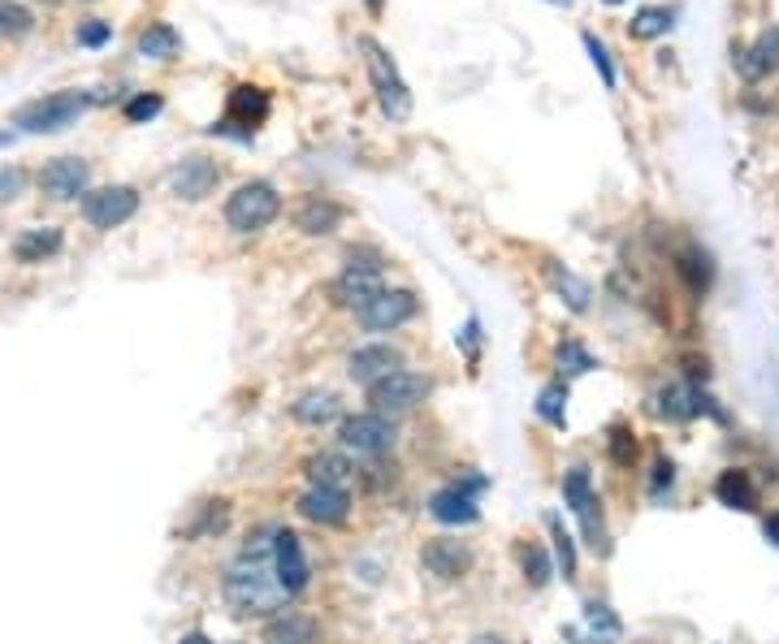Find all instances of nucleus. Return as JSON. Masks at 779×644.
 <instances>
[{
  "mask_svg": "<svg viewBox=\"0 0 779 644\" xmlns=\"http://www.w3.org/2000/svg\"><path fill=\"white\" fill-rule=\"evenodd\" d=\"M221 593L230 601L234 614H252V619H264L273 610L286 605V589L273 571V541L269 546H248L239 562H230L225 580H221Z\"/></svg>",
  "mask_w": 779,
  "mask_h": 644,
  "instance_id": "obj_1",
  "label": "nucleus"
},
{
  "mask_svg": "<svg viewBox=\"0 0 779 644\" xmlns=\"http://www.w3.org/2000/svg\"><path fill=\"white\" fill-rule=\"evenodd\" d=\"M356 49L364 52V70H368V83H372V92H377L381 113H386L390 122H408V113H412V92H408L399 65L390 61V52L381 49L372 35H360Z\"/></svg>",
  "mask_w": 779,
  "mask_h": 644,
  "instance_id": "obj_2",
  "label": "nucleus"
},
{
  "mask_svg": "<svg viewBox=\"0 0 779 644\" xmlns=\"http://www.w3.org/2000/svg\"><path fill=\"white\" fill-rule=\"evenodd\" d=\"M87 104H92V99L78 96V92H56V96L22 104V108L13 113V126H22V130H31V135H56V130H70V126L87 113Z\"/></svg>",
  "mask_w": 779,
  "mask_h": 644,
  "instance_id": "obj_3",
  "label": "nucleus"
},
{
  "mask_svg": "<svg viewBox=\"0 0 779 644\" xmlns=\"http://www.w3.org/2000/svg\"><path fill=\"white\" fill-rule=\"evenodd\" d=\"M282 212V196L269 182H243L234 196L225 199V221L239 234H256L264 225H273Z\"/></svg>",
  "mask_w": 779,
  "mask_h": 644,
  "instance_id": "obj_4",
  "label": "nucleus"
},
{
  "mask_svg": "<svg viewBox=\"0 0 779 644\" xmlns=\"http://www.w3.org/2000/svg\"><path fill=\"white\" fill-rule=\"evenodd\" d=\"M429 390H433L429 377L399 368V372H390V377H381V381L368 386V402H372L377 415H403V411L420 407L429 398Z\"/></svg>",
  "mask_w": 779,
  "mask_h": 644,
  "instance_id": "obj_5",
  "label": "nucleus"
},
{
  "mask_svg": "<svg viewBox=\"0 0 779 644\" xmlns=\"http://www.w3.org/2000/svg\"><path fill=\"white\" fill-rule=\"evenodd\" d=\"M135 212H139V191L135 187H101V191H92V196L83 199V217L96 230H117Z\"/></svg>",
  "mask_w": 779,
  "mask_h": 644,
  "instance_id": "obj_6",
  "label": "nucleus"
},
{
  "mask_svg": "<svg viewBox=\"0 0 779 644\" xmlns=\"http://www.w3.org/2000/svg\"><path fill=\"white\" fill-rule=\"evenodd\" d=\"M343 446L377 458V454H386V450L394 446V424L386 415H377V411L351 415V420H343Z\"/></svg>",
  "mask_w": 779,
  "mask_h": 644,
  "instance_id": "obj_7",
  "label": "nucleus"
},
{
  "mask_svg": "<svg viewBox=\"0 0 779 644\" xmlns=\"http://www.w3.org/2000/svg\"><path fill=\"white\" fill-rule=\"evenodd\" d=\"M273 571H277V580H282V589L295 597L308 589L312 571H308V558H304V546H299V537L295 532H286V528H277L273 532Z\"/></svg>",
  "mask_w": 779,
  "mask_h": 644,
  "instance_id": "obj_8",
  "label": "nucleus"
},
{
  "mask_svg": "<svg viewBox=\"0 0 779 644\" xmlns=\"http://www.w3.org/2000/svg\"><path fill=\"white\" fill-rule=\"evenodd\" d=\"M415 316V295L412 291H381L368 307L360 312V325L372 334H390L399 325H408Z\"/></svg>",
  "mask_w": 779,
  "mask_h": 644,
  "instance_id": "obj_9",
  "label": "nucleus"
},
{
  "mask_svg": "<svg viewBox=\"0 0 779 644\" xmlns=\"http://www.w3.org/2000/svg\"><path fill=\"white\" fill-rule=\"evenodd\" d=\"M87 178H92L87 160H78V156H61V160H52L49 169L40 173V187H44V196L49 199H74V196L87 191Z\"/></svg>",
  "mask_w": 779,
  "mask_h": 644,
  "instance_id": "obj_10",
  "label": "nucleus"
},
{
  "mask_svg": "<svg viewBox=\"0 0 779 644\" xmlns=\"http://www.w3.org/2000/svg\"><path fill=\"white\" fill-rule=\"evenodd\" d=\"M217 178H221L217 160H208V156H187V160L173 169L169 187H173V196H178V199H191V203H196V199L212 196Z\"/></svg>",
  "mask_w": 779,
  "mask_h": 644,
  "instance_id": "obj_11",
  "label": "nucleus"
},
{
  "mask_svg": "<svg viewBox=\"0 0 779 644\" xmlns=\"http://www.w3.org/2000/svg\"><path fill=\"white\" fill-rule=\"evenodd\" d=\"M399 368H403V355L394 347H386V342L351 350V359H347V372H351V381H360V386H372V381H381V377H390V372H399Z\"/></svg>",
  "mask_w": 779,
  "mask_h": 644,
  "instance_id": "obj_12",
  "label": "nucleus"
},
{
  "mask_svg": "<svg viewBox=\"0 0 779 644\" xmlns=\"http://www.w3.org/2000/svg\"><path fill=\"white\" fill-rule=\"evenodd\" d=\"M299 515L312 519V524L334 528V524H343L351 515V497H347V489H320V485H312L308 494L299 497Z\"/></svg>",
  "mask_w": 779,
  "mask_h": 644,
  "instance_id": "obj_13",
  "label": "nucleus"
},
{
  "mask_svg": "<svg viewBox=\"0 0 779 644\" xmlns=\"http://www.w3.org/2000/svg\"><path fill=\"white\" fill-rule=\"evenodd\" d=\"M381 291H386V286H381V273H377V268H356V264H347L343 277H338V286H334L338 303H343V307H356V312H364Z\"/></svg>",
  "mask_w": 779,
  "mask_h": 644,
  "instance_id": "obj_14",
  "label": "nucleus"
},
{
  "mask_svg": "<svg viewBox=\"0 0 779 644\" xmlns=\"http://www.w3.org/2000/svg\"><path fill=\"white\" fill-rule=\"evenodd\" d=\"M424 571L438 576V580H464L467 567H472V553H467L460 541H429L424 553H420Z\"/></svg>",
  "mask_w": 779,
  "mask_h": 644,
  "instance_id": "obj_15",
  "label": "nucleus"
},
{
  "mask_svg": "<svg viewBox=\"0 0 779 644\" xmlns=\"http://www.w3.org/2000/svg\"><path fill=\"white\" fill-rule=\"evenodd\" d=\"M564 502H568L571 510L585 519V532H589V537H598L602 515L593 510V506H598V497H593V485H589V472H585V467H571L568 476H564Z\"/></svg>",
  "mask_w": 779,
  "mask_h": 644,
  "instance_id": "obj_16",
  "label": "nucleus"
},
{
  "mask_svg": "<svg viewBox=\"0 0 779 644\" xmlns=\"http://www.w3.org/2000/svg\"><path fill=\"white\" fill-rule=\"evenodd\" d=\"M429 510H433V519L438 524H476V497L467 494L464 485H451V489H438L433 502H429Z\"/></svg>",
  "mask_w": 779,
  "mask_h": 644,
  "instance_id": "obj_17",
  "label": "nucleus"
},
{
  "mask_svg": "<svg viewBox=\"0 0 779 644\" xmlns=\"http://www.w3.org/2000/svg\"><path fill=\"white\" fill-rule=\"evenodd\" d=\"M269 117V96L260 92V87H234V96H230V113H225V126H248V130H256L260 122Z\"/></svg>",
  "mask_w": 779,
  "mask_h": 644,
  "instance_id": "obj_18",
  "label": "nucleus"
},
{
  "mask_svg": "<svg viewBox=\"0 0 779 644\" xmlns=\"http://www.w3.org/2000/svg\"><path fill=\"white\" fill-rule=\"evenodd\" d=\"M338 221H343V208H338L334 199H320V196L304 199L299 212H295V225H299L304 234H329V230H338Z\"/></svg>",
  "mask_w": 779,
  "mask_h": 644,
  "instance_id": "obj_19",
  "label": "nucleus"
},
{
  "mask_svg": "<svg viewBox=\"0 0 779 644\" xmlns=\"http://www.w3.org/2000/svg\"><path fill=\"white\" fill-rule=\"evenodd\" d=\"M264 641L269 644H316V619L308 614H282L264 627Z\"/></svg>",
  "mask_w": 779,
  "mask_h": 644,
  "instance_id": "obj_20",
  "label": "nucleus"
},
{
  "mask_svg": "<svg viewBox=\"0 0 779 644\" xmlns=\"http://www.w3.org/2000/svg\"><path fill=\"white\" fill-rule=\"evenodd\" d=\"M715 497L731 506V510H754L758 506V489H754V481H749V472H724L719 481H715Z\"/></svg>",
  "mask_w": 779,
  "mask_h": 644,
  "instance_id": "obj_21",
  "label": "nucleus"
},
{
  "mask_svg": "<svg viewBox=\"0 0 779 644\" xmlns=\"http://www.w3.org/2000/svg\"><path fill=\"white\" fill-rule=\"evenodd\" d=\"M308 481L320 489H347L351 481V463L343 454H312L308 458Z\"/></svg>",
  "mask_w": 779,
  "mask_h": 644,
  "instance_id": "obj_22",
  "label": "nucleus"
},
{
  "mask_svg": "<svg viewBox=\"0 0 779 644\" xmlns=\"http://www.w3.org/2000/svg\"><path fill=\"white\" fill-rule=\"evenodd\" d=\"M736 65H740V74L745 78H762V74H771L779 65V31L776 35H762L754 49H745L736 56Z\"/></svg>",
  "mask_w": 779,
  "mask_h": 644,
  "instance_id": "obj_23",
  "label": "nucleus"
},
{
  "mask_svg": "<svg viewBox=\"0 0 779 644\" xmlns=\"http://www.w3.org/2000/svg\"><path fill=\"white\" fill-rule=\"evenodd\" d=\"M178 49H182V40H178V31L165 27V22H152V27L135 40V52L148 56V61H169V56H178Z\"/></svg>",
  "mask_w": 779,
  "mask_h": 644,
  "instance_id": "obj_24",
  "label": "nucleus"
},
{
  "mask_svg": "<svg viewBox=\"0 0 779 644\" xmlns=\"http://www.w3.org/2000/svg\"><path fill=\"white\" fill-rule=\"evenodd\" d=\"M675 22L672 9H663V4H645L632 22H628V31H632V40H659V35H667Z\"/></svg>",
  "mask_w": 779,
  "mask_h": 644,
  "instance_id": "obj_25",
  "label": "nucleus"
},
{
  "mask_svg": "<svg viewBox=\"0 0 779 644\" xmlns=\"http://www.w3.org/2000/svg\"><path fill=\"white\" fill-rule=\"evenodd\" d=\"M546 277H550V286H555L559 295L568 298V307H571V312H585V307H589V286H585V282H580L576 273H568V268H559V264L550 260V264H546Z\"/></svg>",
  "mask_w": 779,
  "mask_h": 644,
  "instance_id": "obj_26",
  "label": "nucleus"
},
{
  "mask_svg": "<svg viewBox=\"0 0 779 644\" xmlns=\"http://www.w3.org/2000/svg\"><path fill=\"white\" fill-rule=\"evenodd\" d=\"M295 420L308 424V429H320L329 420H338V398L334 394H308L295 402Z\"/></svg>",
  "mask_w": 779,
  "mask_h": 644,
  "instance_id": "obj_27",
  "label": "nucleus"
},
{
  "mask_svg": "<svg viewBox=\"0 0 779 644\" xmlns=\"http://www.w3.org/2000/svg\"><path fill=\"white\" fill-rule=\"evenodd\" d=\"M585 627H589V644H615L620 641V619H615L607 605H598V601H589V605H585Z\"/></svg>",
  "mask_w": 779,
  "mask_h": 644,
  "instance_id": "obj_28",
  "label": "nucleus"
},
{
  "mask_svg": "<svg viewBox=\"0 0 779 644\" xmlns=\"http://www.w3.org/2000/svg\"><path fill=\"white\" fill-rule=\"evenodd\" d=\"M702 407H706V398L697 394L693 386H672V390H663V415H672V420H693Z\"/></svg>",
  "mask_w": 779,
  "mask_h": 644,
  "instance_id": "obj_29",
  "label": "nucleus"
},
{
  "mask_svg": "<svg viewBox=\"0 0 779 644\" xmlns=\"http://www.w3.org/2000/svg\"><path fill=\"white\" fill-rule=\"evenodd\" d=\"M519 567H524V580H528L533 589H546V584H550V576H555V562H550V553H546L541 546L519 549Z\"/></svg>",
  "mask_w": 779,
  "mask_h": 644,
  "instance_id": "obj_30",
  "label": "nucleus"
},
{
  "mask_svg": "<svg viewBox=\"0 0 779 644\" xmlns=\"http://www.w3.org/2000/svg\"><path fill=\"white\" fill-rule=\"evenodd\" d=\"M18 260H44V255H52V251H61V234L56 230H31V234H22L18 239Z\"/></svg>",
  "mask_w": 779,
  "mask_h": 644,
  "instance_id": "obj_31",
  "label": "nucleus"
},
{
  "mask_svg": "<svg viewBox=\"0 0 779 644\" xmlns=\"http://www.w3.org/2000/svg\"><path fill=\"white\" fill-rule=\"evenodd\" d=\"M537 415H541L546 424L564 429V420H568V386H546V390L537 394Z\"/></svg>",
  "mask_w": 779,
  "mask_h": 644,
  "instance_id": "obj_32",
  "label": "nucleus"
},
{
  "mask_svg": "<svg viewBox=\"0 0 779 644\" xmlns=\"http://www.w3.org/2000/svg\"><path fill=\"white\" fill-rule=\"evenodd\" d=\"M35 27L31 9L18 4V0H0V35H27Z\"/></svg>",
  "mask_w": 779,
  "mask_h": 644,
  "instance_id": "obj_33",
  "label": "nucleus"
},
{
  "mask_svg": "<svg viewBox=\"0 0 779 644\" xmlns=\"http://www.w3.org/2000/svg\"><path fill=\"white\" fill-rule=\"evenodd\" d=\"M680 273L688 277V291H697V295L710 286V260L702 251H684L680 255Z\"/></svg>",
  "mask_w": 779,
  "mask_h": 644,
  "instance_id": "obj_34",
  "label": "nucleus"
},
{
  "mask_svg": "<svg viewBox=\"0 0 779 644\" xmlns=\"http://www.w3.org/2000/svg\"><path fill=\"white\" fill-rule=\"evenodd\" d=\"M585 52H589L593 70L602 74V87H607V92H615V65H611V52H607V44H602L598 35H585Z\"/></svg>",
  "mask_w": 779,
  "mask_h": 644,
  "instance_id": "obj_35",
  "label": "nucleus"
},
{
  "mask_svg": "<svg viewBox=\"0 0 779 644\" xmlns=\"http://www.w3.org/2000/svg\"><path fill=\"white\" fill-rule=\"evenodd\" d=\"M559 368L576 377V372H589V368H598V359H593L589 350L580 347V342H564V347H559Z\"/></svg>",
  "mask_w": 779,
  "mask_h": 644,
  "instance_id": "obj_36",
  "label": "nucleus"
},
{
  "mask_svg": "<svg viewBox=\"0 0 779 644\" xmlns=\"http://www.w3.org/2000/svg\"><path fill=\"white\" fill-rule=\"evenodd\" d=\"M550 532H555V558H559V567H564V580H571V576H576V546H571V537L564 532L559 519H550Z\"/></svg>",
  "mask_w": 779,
  "mask_h": 644,
  "instance_id": "obj_37",
  "label": "nucleus"
},
{
  "mask_svg": "<svg viewBox=\"0 0 779 644\" xmlns=\"http://www.w3.org/2000/svg\"><path fill=\"white\" fill-rule=\"evenodd\" d=\"M108 35H113L108 22H96V18H92V22H78V35H74V40H78L83 49H101V44H108Z\"/></svg>",
  "mask_w": 779,
  "mask_h": 644,
  "instance_id": "obj_38",
  "label": "nucleus"
},
{
  "mask_svg": "<svg viewBox=\"0 0 779 644\" xmlns=\"http://www.w3.org/2000/svg\"><path fill=\"white\" fill-rule=\"evenodd\" d=\"M165 104H160V96H135L130 104H126V117L130 122H148V117H156Z\"/></svg>",
  "mask_w": 779,
  "mask_h": 644,
  "instance_id": "obj_39",
  "label": "nucleus"
},
{
  "mask_svg": "<svg viewBox=\"0 0 779 644\" xmlns=\"http://www.w3.org/2000/svg\"><path fill=\"white\" fill-rule=\"evenodd\" d=\"M27 187V173L22 169H0V199H18Z\"/></svg>",
  "mask_w": 779,
  "mask_h": 644,
  "instance_id": "obj_40",
  "label": "nucleus"
},
{
  "mask_svg": "<svg viewBox=\"0 0 779 644\" xmlns=\"http://www.w3.org/2000/svg\"><path fill=\"white\" fill-rule=\"evenodd\" d=\"M611 454H615V463L628 467V463H632V454H636V442H632L623 429H615V433H611Z\"/></svg>",
  "mask_w": 779,
  "mask_h": 644,
  "instance_id": "obj_41",
  "label": "nucleus"
},
{
  "mask_svg": "<svg viewBox=\"0 0 779 644\" xmlns=\"http://www.w3.org/2000/svg\"><path fill=\"white\" fill-rule=\"evenodd\" d=\"M672 476H675V467L667 463V458H659L654 463V489H663V485H672Z\"/></svg>",
  "mask_w": 779,
  "mask_h": 644,
  "instance_id": "obj_42",
  "label": "nucleus"
},
{
  "mask_svg": "<svg viewBox=\"0 0 779 644\" xmlns=\"http://www.w3.org/2000/svg\"><path fill=\"white\" fill-rule=\"evenodd\" d=\"M767 541H776V546H779V515H771V519H767Z\"/></svg>",
  "mask_w": 779,
  "mask_h": 644,
  "instance_id": "obj_43",
  "label": "nucleus"
},
{
  "mask_svg": "<svg viewBox=\"0 0 779 644\" xmlns=\"http://www.w3.org/2000/svg\"><path fill=\"white\" fill-rule=\"evenodd\" d=\"M178 644H217V641H208L204 632H191V636H182Z\"/></svg>",
  "mask_w": 779,
  "mask_h": 644,
  "instance_id": "obj_44",
  "label": "nucleus"
},
{
  "mask_svg": "<svg viewBox=\"0 0 779 644\" xmlns=\"http://www.w3.org/2000/svg\"><path fill=\"white\" fill-rule=\"evenodd\" d=\"M472 644H507V641H503V636H476Z\"/></svg>",
  "mask_w": 779,
  "mask_h": 644,
  "instance_id": "obj_45",
  "label": "nucleus"
},
{
  "mask_svg": "<svg viewBox=\"0 0 779 644\" xmlns=\"http://www.w3.org/2000/svg\"><path fill=\"white\" fill-rule=\"evenodd\" d=\"M364 4H368L372 13H381V4H386V0H364Z\"/></svg>",
  "mask_w": 779,
  "mask_h": 644,
  "instance_id": "obj_46",
  "label": "nucleus"
},
{
  "mask_svg": "<svg viewBox=\"0 0 779 644\" xmlns=\"http://www.w3.org/2000/svg\"><path fill=\"white\" fill-rule=\"evenodd\" d=\"M0 148H9V130H0Z\"/></svg>",
  "mask_w": 779,
  "mask_h": 644,
  "instance_id": "obj_47",
  "label": "nucleus"
},
{
  "mask_svg": "<svg viewBox=\"0 0 779 644\" xmlns=\"http://www.w3.org/2000/svg\"><path fill=\"white\" fill-rule=\"evenodd\" d=\"M602 4H623V0H602Z\"/></svg>",
  "mask_w": 779,
  "mask_h": 644,
  "instance_id": "obj_48",
  "label": "nucleus"
},
{
  "mask_svg": "<svg viewBox=\"0 0 779 644\" xmlns=\"http://www.w3.org/2000/svg\"><path fill=\"white\" fill-rule=\"evenodd\" d=\"M550 4H568V0H550Z\"/></svg>",
  "mask_w": 779,
  "mask_h": 644,
  "instance_id": "obj_49",
  "label": "nucleus"
}]
</instances>
